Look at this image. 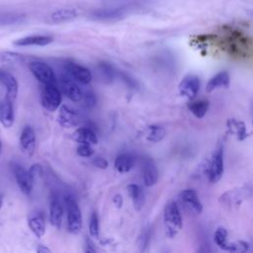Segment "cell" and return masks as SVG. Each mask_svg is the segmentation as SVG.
<instances>
[{
  "instance_id": "obj_6",
  "label": "cell",
  "mask_w": 253,
  "mask_h": 253,
  "mask_svg": "<svg viewBox=\"0 0 253 253\" xmlns=\"http://www.w3.org/2000/svg\"><path fill=\"white\" fill-rule=\"evenodd\" d=\"M200 87V78L194 74H188L180 81L178 85V91L182 97L191 101L197 97Z\"/></svg>"
},
{
  "instance_id": "obj_35",
  "label": "cell",
  "mask_w": 253,
  "mask_h": 253,
  "mask_svg": "<svg viewBox=\"0 0 253 253\" xmlns=\"http://www.w3.org/2000/svg\"><path fill=\"white\" fill-rule=\"evenodd\" d=\"M99 68H100L102 74L104 75V78H105V79H109V80H112V79H113L114 70H113V67H112L109 63L101 62V63L99 64Z\"/></svg>"
},
{
  "instance_id": "obj_7",
  "label": "cell",
  "mask_w": 253,
  "mask_h": 253,
  "mask_svg": "<svg viewBox=\"0 0 253 253\" xmlns=\"http://www.w3.org/2000/svg\"><path fill=\"white\" fill-rule=\"evenodd\" d=\"M179 200L185 209L200 214L203 211V204L198 193L194 189H185L179 193Z\"/></svg>"
},
{
  "instance_id": "obj_28",
  "label": "cell",
  "mask_w": 253,
  "mask_h": 253,
  "mask_svg": "<svg viewBox=\"0 0 253 253\" xmlns=\"http://www.w3.org/2000/svg\"><path fill=\"white\" fill-rule=\"evenodd\" d=\"M210 107V103L208 100H191L188 104L189 111L197 118L202 119L206 116Z\"/></svg>"
},
{
  "instance_id": "obj_36",
  "label": "cell",
  "mask_w": 253,
  "mask_h": 253,
  "mask_svg": "<svg viewBox=\"0 0 253 253\" xmlns=\"http://www.w3.org/2000/svg\"><path fill=\"white\" fill-rule=\"evenodd\" d=\"M28 171H29L30 175L32 176V178L34 179V181H36L38 178H40L42 175V167L39 163L33 164Z\"/></svg>"
},
{
  "instance_id": "obj_15",
  "label": "cell",
  "mask_w": 253,
  "mask_h": 253,
  "mask_svg": "<svg viewBox=\"0 0 253 253\" xmlns=\"http://www.w3.org/2000/svg\"><path fill=\"white\" fill-rule=\"evenodd\" d=\"M62 93L71 101L78 102L83 98V94L79 86L69 77L62 76L59 82Z\"/></svg>"
},
{
  "instance_id": "obj_30",
  "label": "cell",
  "mask_w": 253,
  "mask_h": 253,
  "mask_svg": "<svg viewBox=\"0 0 253 253\" xmlns=\"http://www.w3.org/2000/svg\"><path fill=\"white\" fill-rule=\"evenodd\" d=\"M213 240L217 247H219L221 250L227 251L229 241H228V233L227 230L224 227H217L213 233Z\"/></svg>"
},
{
  "instance_id": "obj_5",
  "label": "cell",
  "mask_w": 253,
  "mask_h": 253,
  "mask_svg": "<svg viewBox=\"0 0 253 253\" xmlns=\"http://www.w3.org/2000/svg\"><path fill=\"white\" fill-rule=\"evenodd\" d=\"M41 103L49 112L56 111L61 104V93L57 85H44L41 94Z\"/></svg>"
},
{
  "instance_id": "obj_31",
  "label": "cell",
  "mask_w": 253,
  "mask_h": 253,
  "mask_svg": "<svg viewBox=\"0 0 253 253\" xmlns=\"http://www.w3.org/2000/svg\"><path fill=\"white\" fill-rule=\"evenodd\" d=\"M166 134V130L162 126L152 125L147 128L146 139L151 142H159L161 141Z\"/></svg>"
},
{
  "instance_id": "obj_16",
  "label": "cell",
  "mask_w": 253,
  "mask_h": 253,
  "mask_svg": "<svg viewBox=\"0 0 253 253\" xmlns=\"http://www.w3.org/2000/svg\"><path fill=\"white\" fill-rule=\"evenodd\" d=\"M0 83L6 88V98L8 101L14 103L18 95V82L16 78L9 72L0 69Z\"/></svg>"
},
{
  "instance_id": "obj_25",
  "label": "cell",
  "mask_w": 253,
  "mask_h": 253,
  "mask_svg": "<svg viewBox=\"0 0 253 253\" xmlns=\"http://www.w3.org/2000/svg\"><path fill=\"white\" fill-rule=\"evenodd\" d=\"M128 196L132 201V205L135 211H140L145 204V195L142 188L137 184H129L126 187Z\"/></svg>"
},
{
  "instance_id": "obj_32",
  "label": "cell",
  "mask_w": 253,
  "mask_h": 253,
  "mask_svg": "<svg viewBox=\"0 0 253 253\" xmlns=\"http://www.w3.org/2000/svg\"><path fill=\"white\" fill-rule=\"evenodd\" d=\"M25 18L21 13H0V26L11 25L22 21Z\"/></svg>"
},
{
  "instance_id": "obj_22",
  "label": "cell",
  "mask_w": 253,
  "mask_h": 253,
  "mask_svg": "<svg viewBox=\"0 0 253 253\" xmlns=\"http://www.w3.org/2000/svg\"><path fill=\"white\" fill-rule=\"evenodd\" d=\"M72 139L79 144H97L98 138L96 133L89 127H79L77 128L73 134Z\"/></svg>"
},
{
  "instance_id": "obj_38",
  "label": "cell",
  "mask_w": 253,
  "mask_h": 253,
  "mask_svg": "<svg viewBox=\"0 0 253 253\" xmlns=\"http://www.w3.org/2000/svg\"><path fill=\"white\" fill-rule=\"evenodd\" d=\"M93 165L96 166L97 168L99 169H107L108 168V161L103 158V157H96L94 160H93Z\"/></svg>"
},
{
  "instance_id": "obj_33",
  "label": "cell",
  "mask_w": 253,
  "mask_h": 253,
  "mask_svg": "<svg viewBox=\"0 0 253 253\" xmlns=\"http://www.w3.org/2000/svg\"><path fill=\"white\" fill-rule=\"evenodd\" d=\"M89 234L92 238H99V218L96 212H93L89 219Z\"/></svg>"
},
{
  "instance_id": "obj_39",
  "label": "cell",
  "mask_w": 253,
  "mask_h": 253,
  "mask_svg": "<svg viewBox=\"0 0 253 253\" xmlns=\"http://www.w3.org/2000/svg\"><path fill=\"white\" fill-rule=\"evenodd\" d=\"M113 202H114L115 206L120 209V208H122V206H123L124 200H123V197H122L120 194H117V195H115V196L113 197Z\"/></svg>"
},
{
  "instance_id": "obj_4",
  "label": "cell",
  "mask_w": 253,
  "mask_h": 253,
  "mask_svg": "<svg viewBox=\"0 0 253 253\" xmlns=\"http://www.w3.org/2000/svg\"><path fill=\"white\" fill-rule=\"evenodd\" d=\"M29 68L38 81L43 85H57L56 76L52 68L45 62L36 60L29 64Z\"/></svg>"
},
{
  "instance_id": "obj_17",
  "label": "cell",
  "mask_w": 253,
  "mask_h": 253,
  "mask_svg": "<svg viewBox=\"0 0 253 253\" xmlns=\"http://www.w3.org/2000/svg\"><path fill=\"white\" fill-rule=\"evenodd\" d=\"M28 224L32 232L37 237H42L45 233V218L42 211H35L29 214Z\"/></svg>"
},
{
  "instance_id": "obj_34",
  "label": "cell",
  "mask_w": 253,
  "mask_h": 253,
  "mask_svg": "<svg viewBox=\"0 0 253 253\" xmlns=\"http://www.w3.org/2000/svg\"><path fill=\"white\" fill-rule=\"evenodd\" d=\"M76 152L81 157H91L94 154V149L90 144H80Z\"/></svg>"
},
{
  "instance_id": "obj_37",
  "label": "cell",
  "mask_w": 253,
  "mask_h": 253,
  "mask_svg": "<svg viewBox=\"0 0 253 253\" xmlns=\"http://www.w3.org/2000/svg\"><path fill=\"white\" fill-rule=\"evenodd\" d=\"M84 98V104L88 108H93L96 105V97L93 93L87 92L85 95H83Z\"/></svg>"
},
{
  "instance_id": "obj_14",
  "label": "cell",
  "mask_w": 253,
  "mask_h": 253,
  "mask_svg": "<svg viewBox=\"0 0 253 253\" xmlns=\"http://www.w3.org/2000/svg\"><path fill=\"white\" fill-rule=\"evenodd\" d=\"M57 121L61 126L65 128H71L79 124V115L73 109L63 105L59 108Z\"/></svg>"
},
{
  "instance_id": "obj_19",
  "label": "cell",
  "mask_w": 253,
  "mask_h": 253,
  "mask_svg": "<svg viewBox=\"0 0 253 253\" xmlns=\"http://www.w3.org/2000/svg\"><path fill=\"white\" fill-rule=\"evenodd\" d=\"M126 13V9L125 7L100 9L95 11L92 14V18L100 21H114V20H120L124 18Z\"/></svg>"
},
{
  "instance_id": "obj_42",
  "label": "cell",
  "mask_w": 253,
  "mask_h": 253,
  "mask_svg": "<svg viewBox=\"0 0 253 253\" xmlns=\"http://www.w3.org/2000/svg\"><path fill=\"white\" fill-rule=\"evenodd\" d=\"M2 206H3V197H2V195L0 194V209L2 208Z\"/></svg>"
},
{
  "instance_id": "obj_43",
  "label": "cell",
  "mask_w": 253,
  "mask_h": 253,
  "mask_svg": "<svg viewBox=\"0 0 253 253\" xmlns=\"http://www.w3.org/2000/svg\"><path fill=\"white\" fill-rule=\"evenodd\" d=\"M248 14H249L250 16H252V17H253V9H252V10H250V11H248Z\"/></svg>"
},
{
  "instance_id": "obj_11",
  "label": "cell",
  "mask_w": 253,
  "mask_h": 253,
  "mask_svg": "<svg viewBox=\"0 0 253 253\" xmlns=\"http://www.w3.org/2000/svg\"><path fill=\"white\" fill-rule=\"evenodd\" d=\"M251 194V189L247 187H242V188H236L232 190L226 191L221 197L220 201L230 207H237L241 204V202Z\"/></svg>"
},
{
  "instance_id": "obj_3",
  "label": "cell",
  "mask_w": 253,
  "mask_h": 253,
  "mask_svg": "<svg viewBox=\"0 0 253 253\" xmlns=\"http://www.w3.org/2000/svg\"><path fill=\"white\" fill-rule=\"evenodd\" d=\"M65 205L67 212V229L72 234H78L82 229V215L79 206L72 197H66Z\"/></svg>"
},
{
  "instance_id": "obj_8",
  "label": "cell",
  "mask_w": 253,
  "mask_h": 253,
  "mask_svg": "<svg viewBox=\"0 0 253 253\" xmlns=\"http://www.w3.org/2000/svg\"><path fill=\"white\" fill-rule=\"evenodd\" d=\"M65 69L73 79L82 84H89L92 81L91 71L83 65L67 60L65 62Z\"/></svg>"
},
{
  "instance_id": "obj_2",
  "label": "cell",
  "mask_w": 253,
  "mask_h": 253,
  "mask_svg": "<svg viewBox=\"0 0 253 253\" xmlns=\"http://www.w3.org/2000/svg\"><path fill=\"white\" fill-rule=\"evenodd\" d=\"M224 151L223 145L219 143L212 153L208 167V178L211 183H217L224 172Z\"/></svg>"
},
{
  "instance_id": "obj_9",
  "label": "cell",
  "mask_w": 253,
  "mask_h": 253,
  "mask_svg": "<svg viewBox=\"0 0 253 253\" xmlns=\"http://www.w3.org/2000/svg\"><path fill=\"white\" fill-rule=\"evenodd\" d=\"M13 172H14L17 185L20 188V190L24 194L29 195L33 190L34 182H35L32 176L30 175L29 171L24 169L21 165L16 164L13 166Z\"/></svg>"
},
{
  "instance_id": "obj_1",
  "label": "cell",
  "mask_w": 253,
  "mask_h": 253,
  "mask_svg": "<svg viewBox=\"0 0 253 253\" xmlns=\"http://www.w3.org/2000/svg\"><path fill=\"white\" fill-rule=\"evenodd\" d=\"M165 233L169 238H174L183 227V219L180 209L176 202L170 201L166 204L163 213Z\"/></svg>"
},
{
  "instance_id": "obj_41",
  "label": "cell",
  "mask_w": 253,
  "mask_h": 253,
  "mask_svg": "<svg viewBox=\"0 0 253 253\" xmlns=\"http://www.w3.org/2000/svg\"><path fill=\"white\" fill-rule=\"evenodd\" d=\"M36 250H37L38 253H49V252H51V250L48 247L44 246V245H39Z\"/></svg>"
},
{
  "instance_id": "obj_29",
  "label": "cell",
  "mask_w": 253,
  "mask_h": 253,
  "mask_svg": "<svg viewBox=\"0 0 253 253\" xmlns=\"http://www.w3.org/2000/svg\"><path fill=\"white\" fill-rule=\"evenodd\" d=\"M25 60L23 54L15 51L3 50L0 51V64H9V65H16L20 64Z\"/></svg>"
},
{
  "instance_id": "obj_12",
  "label": "cell",
  "mask_w": 253,
  "mask_h": 253,
  "mask_svg": "<svg viewBox=\"0 0 253 253\" xmlns=\"http://www.w3.org/2000/svg\"><path fill=\"white\" fill-rule=\"evenodd\" d=\"M80 14L77 8H60L50 12L46 17V22L49 24H59L76 19Z\"/></svg>"
},
{
  "instance_id": "obj_20",
  "label": "cell",
  "mask_w": 253,
  "mask_h": 253,
  "mask_svg": "<svg viewBox=\"0 0 253 253\" xmlns=\"http://www.w3.org/2000/svg\"><path fill=\"white\" fill-rule=\"evenodd\" d=\"M20 144L26 154L32 155L34 153L36 148V134L30 126L23 128L20 136Z\"/></svg>"
},
{
  "instance_id": "obj_26",
  "label": "cell",
  "mask_w": 253,
  "mask_h": 253,
  "mask_svg": "<svg viewBox=\"0 0 253 253\" xmlns=\"http://www.w3.org/2000/svg\"><path fill=\"white\" fill-rule=\"evenodd\" d=\"M135 164V158L128 153H122L115 160V168L120 173L129 172Z\"/></svg>"
},
{
  "instance_id": "obj_21",
  "label": "cell",
  "mask_w": 253,
  "mask_h": 253,
  "mask_svg": "<svg viewBox=\"0 0 253 253\" xmlns=\"http://www.w3.org/2000/svg\"><path fill=\"white\" fill-rule=\"evenodd\" d=\"M230 79L227 71H219L213 75L206 85L207 92H212L221 88H227L229 86Z\"/></svg>"
},
{
  "instance_id": "obj_18",
  "label": "cell",
  "mask_w": 253,
  "mask_h": 253,
  "mask_svg": "<svg viewBox=\"0 0 253 253\" xmlns=\"http://www.w3.org/2000/svg\"><path fill=\"white\" fill-rule=\"evenodd\" d=\"M53 38L46 35H32L17 39L13 43L17 46H30V45H39L44 46L51 43Z\"/></svg>"
},
{
  "instance_id": "obj_27",
  "label": "cell",
  "mask_w": 253,
  "mask_h": 253,
  "mask_svg": "<svg viewBox=\"0 0 253 253\" xmlns=\"http://www.w3.org/2000/svg\"><path fill=\"white\" fill-rule=\"evenodd\" d=\"M228 131L234 135L238 140H244L247 137V130L245 125L235 119H229L226 122Z\"/></svg>"
},
{
  "instance_id": "obj_40",
  "label": "cell",
  "mask_w": 253,
  "mask_h": 253,
  "mask_svg": "<svg viewBox=\"0 0 253 253\" xmlns=\"http://www.w3.org/2000/svg\"><path fill=\"white\" fill-rule=\"evenodd\" d=\"M97 250L94 248V245H93V243L89 240V239H87L86 240V248H85V252H87V253H95Z\"/></svg>"
},
{
  "instance_id": "obj_10",
  "label": "cell",
  "mask_w": 253,
  "mask_h": 253,
  "mask_svg": "<svg viewBox=\"0 0 253 253\" xmlns=\"http://www.w3.org/2000/svg\"><path fill=\"white\" fill-rule=\"evenodd\" d=\"M225 44L231 52H235L237 54L246 53V50L248 49V40L245 36L241 35L240 33L233 31L231 32L225 40Z\"/></svg>"
},
{
  "instance_id": "obj_44",
  "label": "cell",
  "mask_w": 253,
  "mask_h": 253,
  "mask_svg": "<svg viewBox=\"0 0 253 253\" xmlns=\"http://www.w3.org/2000/svg\"><path fill=\"white\" fill-rule=\"evenodd\" d=\"M1 152H2V142L0 140V155H1Z\"/></svg>"
},
{
  "instance_id": "obj_13",
  "label": "cell",
  "mask_w": 253,
  "mask_h": 253,
  "mask_svg": "<svg viewBox=\"0 0 253 253\" xmlns=\"http://www.w3.org/2000/svg\"><path fill=\"white\" fill-rule=\"evenodd\" d=\"M141 173L144 186L151 187L157 183L158 170L154 161L151 158H143L141 162Z\"/></svg>"
},
{
  "instance_id": "obj_24",
  "label": "cell",
  "mask_w": 253,
  "mask_h": 253,
  "mask_svg": "<svg viewBox=\"0 0 253 253\" xmlns=\"http://www.w3.org/2000/svg\"><path fill=\"white\" fill-rule=\"evenodd\" d=\"M14 109H13V103L5 99L1 104H0V123L1 125L9 128L14 125Z\"/></svg>"
},
{
  "instance_id": "obj_23",
  "label": "cell",
  "mask_w": 253,
  "mask_h": 253,
  "mask_svg": "<svg viewBox=\"0 0 253 253\" xmlns=\"http://www.w3.org/2000/svg\"><path fill=\"white\" fill-rule=\"evenodd\" d=\"M62 215H63V209L56 197H53L50 201L49 205V221L52 226L59 229L62 222Z\"/></svg>"
}]
</instances>
